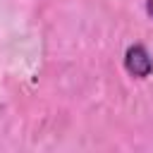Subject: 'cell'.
Segmentation results:
<instances>
[{
	"label": "cell",
	"instance_id": "6da1fadb",
	"mask_svg": "<svg viewBox=\"0 0 153 153\" xmlns=\"http://www.w3.org/2000/svg\"><path fill=\"white\" fill-rule=\"evenodd\" d=\"M124 69H127L131 76H136V79L151 76V72H153V57H151V53L146 50V45L134 43V45H129V48L124 50Z\"/></svg>",
	"mask_w": 153,
	"mask_h": 153
},
{
	"label": "cell",
	"instance_id": "7a4b0ae2",
	"mask_svg": "<svg viewBox=\"0 0 153 153\" xmlns=\"http://www.w3.org/2000/svg\"><path fill=\"white\" fill-rule=\"evenodd\" d=\"M146 12L148 17H153V0H146Z\"/></svg>",
	"mask_w": 153,
	"mask_h": 153
}]
</instances>
